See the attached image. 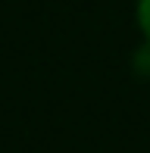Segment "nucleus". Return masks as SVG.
I'll list each match as a JSON object with an SVG mask.
<instances>
[{"label": "nucleus", "mask_w": 150, "mask_h": 153, "mask_svg": "<svg viewBox=\"0 0 150 153\" xmlns=\"http://www.w3.org/2000/svg\"><path fill=\"white\" fill-rule=\"evenodd\" d=\"M134 16H138V28H141V34H144V41L150 44V0H138Z\"/></svg>", "instance_id": "nucleus-1"}]
</instances>
